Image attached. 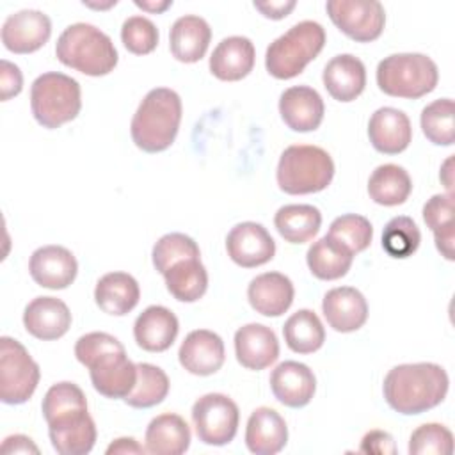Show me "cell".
I'll return each mask as SVG.
<instances>
[{
    "instance_id": "obj_1",
    "label": "cell",
    "mask_w": 455,
    "mask_h": 455,
    "mask_svg": "<svg viewBox=\"0 0 455 455\" xmlns=\"http://www.w3.org/2000/svg\"><path fill=\"white\" fill-rule=\"evenodd\" d=\"M450 379L435 363H409L391 368L382 391L387 405L405 416L421 414L439 405L448 393Z\"/></svg>"
},
{
    "instance_id": "obj_2",
    "label": "cell",
    "mask_w": 455,
    "mask_h": 455,
    "mask_svg": "<svg viewBox=\"0 0 455 455\" xmlns=\"http://www.w3.org/2000/svg\"><path fill=\"white\" fill-rule=\"evenodd\" d=\"M181 98L169 87L151 89L132 117L130 133L135 146L146 153L171 148L181 123Z\"/></svg>"
},
{
    "instance_id": "obj_3",
    "label": "cell",
    "mask_w": 455,
    "mask_h": 455,
    "mask_svg": "<svg viewBox=\"0 0 455 455\" xmlns=\"http://www.w3.org/2000/svg\"><path fill=\"white\" fill-rule=\"evenodd\" d=\"M57 59L84 75L103 76L117 64L112 39L91 23H73L64 28L55 44Z\"/></svg>"
},
{
    "instance_id": "obj_4",
    "label": "cell",
    "mask_w": 455,
    "mask_h": 455,
    "mask_svg": "<svg viewBox=\"0 0 455 455\" xmlns=\"http://www.w3.org/2000/svg\"><path fill=\"white\" fill-rule=\"evenodd\" d=\"M325 44V30L318 21L304 20L274 39L265 53V68L277 80H290L318 57Z\"/></svg>"
},
{
    "instance_id": "obj_5",
    "label": "cell",
    "mask_w": 455,
    "mask_h": 455,
    "mask_svg": "<svg viewBox=\"0 0 455 455\" xmlns=\"http://www.w3.org/2000/svg\"><path fill=\"white\" fill-rule=\"evenodd\" d=\"M334 176V162L331 155L309 144L288 146L277 164V185L291 196L315 194L327 188Z\"/></svg>"
},
{
    "instance_id": "obj_6",
    "label": "cell",
    "mask_w": 455,
    "mask_h": 455,
    "mask_svg": "<svg viewBox=\"0 0 455 455\" xmlns=\"http://www.w3.org/2000/svg\"><path fill=\"white\" fill-rule=\"evenodd\" d=\"M437 80L435 62L423 53H393L377 66V85L393 98H421L435 89Z\"/></svg>"
},
{
    "instance_id": "obj_7",
    "label": "cell",
    "mask_w": 455,
    "mask_h": 455,
    "mask_svg": "<svg viewBox=\"0 0 455 455\" xmlns=\"http://www.w3.org/2000/svg\"><path fill=\"white\" fill-rule=\"evenodd\" d=\"M30 108L43 128H59L73 121L82 108L80 84L64 73H43L32 82Z\"/></svg>"
},
{
    "instance_id": "obj_8",
    "label": "cell",
    "mask_w": 455,
    "mask_h": 455,
    "mask_svg": "<svg viewBox=\"0 0 455 455\" xmlns=\"http://www.w3.org/2000/svg\"><path fill=\"white\" fill-rule=\"evenodd\" d=\"M39 366L28 350L9 336L0 338V400L9 405L25 403L39 384Z\"/></svg>"
},
{
    "instance_id": "obj_9",
    "label": "cell",
    "mask_w": 455,
    "mask_h": 455,
    "mask_svg": "<svg viewBox=\"0 0 455 455\" xmlns=\"http://www.w3.org/2000/svg\"><path fill=\"white\" fill-rule=\"evenodd\" d=\"M238 405L222 393H208L192 405V421L199 441L210 446L231 443L238 430Z\"/></svg>"
},
{
    "instance_id": "obj_10",
    "label": "cell",
    "mask_w": 455,
    "mask_h": 455,
    "mask_svg": "<svg viewBox=\"0 0 455 455\" xmlns=\"http://www.w3.org/2000/svg\"><path fill=\"white\" fill-rule=\"evenodd\" d=\"M325 9L331 21L357 43L375 41L386 25L384 7L377 0H329Z\"/></svg>"
},
{
    "instance_id": "obj_11",
    "label": "cell",
    "mask_w": 455,
    "mask_h": 455,
    "mask_svg": "<svg viewBox=\"0 0 455 455\" xmlns=\"http://www.w3.org/2000/svg\"><path fill=\"white\" fill-rule=\"evenodd\" d=\"M46 423L52 446L60 455H85L96 443V425L87 407L71 409Z\"/></svg>"
},
{
    "instance_id": "obj_12",
    "label": "cell",
    "mask_w": 455,
    "mask_h": 455,
    "mask_svg": "<svg viewBox=\"0 0 455 455\" xmlns=\"http://www.w3.org/2000/svg\"><path fill=\"white\" fill-rule=\"evenodd\" d=\"M92 387L107 398H126L137 382V364H133L126 350H110L89 363Z\"/></svg>"
},
{
    "instance_id": "obj_13",
    "label": "cell",
    "mask_w": 455,
    "mask_h": 455,
    "mask_svg": "<svg viewBox=\"0 0 455 455\" xmlns=\"http://www.w3.org/2000/svg\"><path fill=\"white\" fill-rule=\"evenodd\" d=\"M228 256L243 268L268 263L275 254V242L265 226L258 222H240L226 236Z\"/></svg>"
},
{
    "instance_id": "obj_14",
    "label": "cell",
    "mask_w": 455,
    "mask_h": 455,
    "mask_svg": "<svg viewBox=\"0 0 455 455\" xmlns=\"http://www.w3.org/2000/svg\"><path fill=\"white\" fill-rule=\"evenodd\" d=\"M52 36L50 18L37 9H23L5 18L2 43L12 53H32Z\"/></svg>"
},
{
    "instance_id": "obj_15",
    "label": "cell",
    "mask_w": 455,
    "mask_h": 455,
    "mask_svg": "<svg viewBox=\"0 0 455 455\" xmlns=\"http://www.w3.org/2000/svg\"><path fill=\"white\" fill-rule=\"evenodd\" d=\"M28 272L39 286L64 290L75 281L78 263L69 249L62 245H43L32 252Z\"/></svg>"
},
{
    "instance_id": "obj_16",
    "label": "cell",
    "mask_w": 455,
    "mask_h": 455,
    "mask_svg": "<svg viewBox=\"0 0 455 455\" xmlns=\"http://www.w3.org/2000/svg\"><path fill=\"white\" fill-rule=\"evenodd\" d=\"M180 364L192 375H212L224 364L226 352L222 338L208 329H197L185 336L178 350Z\"/></svg>"
},
{
    "instance_id": "obj_17",
    "label": "cell",
    "mask_w": 455,
    "mask_h": 455,
    "mask_svg": "<svg viewBox=\"0 0 455 455\" xmlns=\"http://www.w3.org/2000/svg\"><path fill=\"white\" fill-rule=\"evenodd\" d=\"M270 389L277 402L299 409L311 402L316 389V379L307 364L283 361L270 373Z\"/></svg>"
},
{
    "instance_id": "obj_18",
    "label": "cell",
    "mask_w": 455,
    "mask_h": 455,
    "mask_svg": "<svg viewBox=\"0 0 455 455\" xmlns=\"http://www.w3.org/2000/svg\"><path fill=\"white\" fill-rule=\"evenodd\" d=\"M323 100L307 85H293L283 91L279 98V114L284 124L293 132H313L323 119Z\"/></svg>"
},
{
    "instance_id": "obj_19",
    "label": "cell",
    "mask_w": 455,
    "mask_h": 455,
    "mask_svg": "<svg viewBox=\"0 0 455 455\" xmlns=\"http://www.w3.org/2000/svg\"><path fill=\"white\" fill-rule=\"evenodd\" d=\"M322 311L338 332H354L368 320V302L364 295L352 286H338L329 290L322 300Z\"/></svg>"
},
{
    "instance_id": "obj_20",
    "label": "cell",
    "mask_w": 455,
    "mask_h": 455,
    "mask_svg": "<svg viewBox=\"0 0 455 455\" xmlns=\"http://www.w3.org/2000/svg\"><path fill=\"white\" fill-rule=\"evenodd\" d=\"M368 137L371 146L384 155H398L405 151L412 140V126L398 108L380 107L368 121Z\"/></svg>"
},
{
    "instance_id": "obj_21",
    "label": "cell",
    "mask_w": 455,
    "mask_h": 455,
    "mask_svg": "<svg viewBox=\"0 0 455 455\" xmlns=\"http://www.w3.org/2000/svg\"><path fill=\"white\" fill-rule=\"evenodd\" d=\"M23 325L37 339H59L71 327V313L57 297H36L23 311Z\"/></svg>"
},
{
    "instance_id": "obj_22",
    "label": "cell",
    "mask_w": 455,
    "mask_h": 455,
    "mask_svg": "<svg viewBox=\"0 0 455 455\" xmlns=\"http://www.w3.org/2000/svg\"><path fill=\"white\" fill-rule=\"evenodd\" d=\"M236 361L247 370H263L279 357L275 332L263 323H247L235 332Z\"/></svg>"
},
{
    "instance_id": "obj_23",
    "label": "cell",
    "mask_w": 455,
    "mask_h": 455,
    "mask_svg": "<svg viewBox=\"0 0 455 455\" xmlns=\"http://www.w3.org/2000/svg\"><path fill=\"white\" fill-rule=\"evenodd\" d=\"M256 60V50L249 37L229 36L224 37L210 57V71L224 82H236L245 78Z\"/></svg>"
},
{
    "instance_id": "obj_24",
    "label": "cell",
    "mask_w": 455,
    "mask_h": 455,
    "mask_svg": "<svg viewBox=\"0 0 455 455\" xmlns=\"http://www.w3.org/2000/svg\"><path fill=\"white\" fill-rule=\"evenodd\" d=\"M293 283L281 272H265L256 275L247 288V299L252 309L263 316H281L293 302Z\"/></svg>"
},
{
    "instance_id": "obj_25",
    "label": "cell",
    "mask_w": 455,
    "mask_h": 455,
    "mask_svg": "<svg viewBox=\"0 0 455 455\" xmlns=\"http://www.w3.org/2000/svg\"><path fill=\"white\" fill-rule=\"evenodd\" d=\"M322 80L323 87L334 100L348 103L364 91L366 68L355 55L339 53L325 64Z\"/></svg>"
},
{
    "instance_id": "obj_26",
    "label": "cell",
    "mask_w": 455,
    "mask_h": 455,
    "mask_svg": "<svg viewBox=\"0 0 455 455\" xmlns=\"http://www.w3.org/2000/svg\"><path fill=\"white\" fill-rule=\"evenodd\" d=\"M180 331L176 315L164 306L146 307L133 323L137 345L146 352H164L171 348Z\"/></svg>"
},
{
    "instance_id": "obj_27",
    "label": "cell",
    "mask_w": 455,
    "mask_h": 455,
    "mask_svg": "<svg viewBox=\"0 0 455 455\" xmlns=\"http://www.w3.org/2000/svg\"><path fill=\"white\" fill-rule=\"evenodd\" d=\"M288 441V427L283 416L270 407H258L251 412L245 428V444L251 453H279Z\"/></svg>"
},
{
    "instance_id": "obj_28",
    "label": "cell",
    "mask_w": 455,
    "mask_h": 455,
    "mask_svg": "<svg viewBox=\"0 0 455 455\" xmlns=\"http://www.w3.org/2000/svg\"><path fill=\"white\" fill-rule=\"evenodd\" d=\"M212 39L208 21L196 14L180 16L169 32V48L176 60L192 64L204 57Z\"/></svg>"
},
{
    "instance_id": "obj_29",
    "label": "cell",
    "mask_w": 455,
    "mask_h": 455,
    "mask_svg": "<svg viewBox=\"0 0 455 455\" xmlns=\"http://www.w3.org/2000/svg\"><path fill=\"white\" fill-rule=\"evenodd\" d=\"M140 299V288L133 275L126 272H108L96 283L94 300L98 307L114 316L128 315Z\"/></svg>"
},
{
    "instance_id": "obj_30",
    "label": "cell",
    "mask_w": 455,
    "mask_h": 455,
    "mask_svg": "<svg viewBox=\"0 0 455 455\" xmlns=\"http://www.w3.org/2000/svg\"><path fill=\"white\" fill-rule=\"evenodd\" d=\"M144 441L148 453L181 455L190 446V428L181 416L165 412L149 421Z\"/></svg>"
},
{
    "instance_id": "obj_31",
    "label": "cell",
    "mask_w": 455,
    "mask_h": 455,
    "mask_svg": "<svg viewBox=\"0 0 455 455\" xmlns=\"http://www.w3.org/2000/svg\"><path fill=\"white\" fill-rule=\"evenodd\" d=\"M306 261L315 277L322 281H334L347 275L352 267L354 254L341 242L325 235L307 249Z\"/></svg>"
},
{
    "instance_id": "obj_32",
    "label": "cell",
    "mask_w": 455,
    "mask_h": 455,
    "mask_svg": "<svg viewBox=\"0 0 455 455\" xmlns=\"http://www.w3.org/2000/svg\"><path fill=\"white\" fill-rule=\"evenodd\" d=\"M423 220L434 233V242L441 256L455 259V220L453 194H435L423 206Z\"/></svg>"
},
{
    "instance_id": "obj_33",
    "label": "cell",
    "mask_w": 455,
    "mask_h": 455,
    "mask_svg": "<svg viewBox=\"0 0 455 455\" xmlns=\"http://www.w3.org/2000/svg\"><path fill=\"white\" fill-rule=\"evenodd\" d=\"M274 226L290 243L313 240L322 226V213L313 204H284L275 212Z\"/></svg>"
},
{
    "instance_id": "obj_34",
    "label": "cell",
    "mask_w": 455,
    "mask_h": 455,
    "mask_svg": "<svg viewBox=\"0 0 455 455\" xmlns=\"http://www.w3.org/2000/svg\"><path fill=\"white\" fill-rule=\"evenodd\" d=\"M412 192L409 172L396 164L379 165L368 180L370 199L382 206H398L407 201Z\"/></svg>"
},
{
    "instance_id": "obj_35",
    "label": "cell",
    "mask_w": 455,
    "mask_h": 455,
    "mask_svg": "<svg viewBox=\"0 0 455 455\" xmlns=\"http://www.w3.org/2000/svg\"><path fill=\"white\" fill-rule=\"evenodd\" d=\"M164 277L167 291L180 302H196L208 288V272L201 263V258H188L174 263Z\"/></svg>"
},
{
    "instance_id": "obj_36",
    "label": "cell",
    "mask_w": 455,
    "mask_h": 455,
    "mask_svg": "<svg viewBox=\"0 0 455 455\" xmlns=\"http://www.w3.org/2000/svg\"><path fill=\"white\" fill-rule=\"evenodd\" d=\"M283 336L290 350L297 354H313L325 341V329L311 309H299L283 325Z\"/></svg>"
},
{
    "instance_id": "obj_37",
    "label": "cell",
    "mask_w": 455,
    "mask_h": 455,
    "mask_svg": "<svg viewBox=\"0 0 455 455\" xmlns=\"http://www.w3.org/2000/svg\"><path fill=\"white\" fill-rule=\"evenodd\" d=\"M167 393H169V379L165 371L155 364L139 363L135 387L124 398V402L135 409H149L164 402Z\"/></svg>"
},
{
    "instance_id": "obj_38",
    "label": "cell",
    "mask_w": 455,
    "mask_h": 455,
    "mask_svg": "<svg viewBox=\"0 0 455 455\" xmlns=\"http://www.w3.org/2000/svg\"><path fill=\"white\" fill-rule=\"evenodd\" d=\"M421 130L435 146H451L455 140V105L450 98L432 101L421 110Z\"/></svg>"
},
{
    "instance_id": "obj_39",
    "label": "cell",
    "mask_w": 455,
    "mask_h": 455,
    "mask_svg": "<svg viewBox=\"0 0 455 455\" xmlns=\"http://www.w3.org/2000/svg\"><path fill=\"white\" fill-rule=\"evenodd\" d=\"M421 242V233L416 222L407 215L393 217L382 231V249L391 258H409L412 256Z\"/></svg>"
},
{
    "instance_id": "obj_40",
    "label": "cell",
    "mask_w": 455,
    "mask_h": 455,
    "mask_svg": "<svg viewBox=\"0 0 455 455\" xmlns=\"http://www.w3.org/2000/svg\"><path fill=\"white\" fill-rule=\"evenodd\" d=\"M327 235L341 242L355 256L371 243L373 228L366 217L357 213H345L331 222Z\"/></svg>"
},
{
    "instance_id": "obj_41",
    "label": "cell",
    "mask_w": 455,
    "mask_h": 455,
    "mask_svg": "<svg viewBox=\"0 0 455 455\" xmlns=\"http://www.w3.org/2000/svg\"><path fill=\"white\" fill-rule=\"evenodd\" d=\"M153 265L164 275L174 263L201 258L199 245L185 233H167L153 245Z\"/></svg>"
},
{
    "instance_id": "obj_42",
    "label": "cell",
    "mask_w": 455,
    "mask_h": 455,
    "mask_svg": "<svg viewBox=\"0 0 455 455\" xmlns=\"http://www.w3.org/2000/svg\"><path fill=\"white\" fill-rule=\"evenodd\" d=\"M451 451L453 434L441 423H425L411 434V455H450Z\"/></svg>"
},
{
    "instance_id": "obj_43",
    "label": "cell",
    "mask_w": 455,
    "mask_h": 455,
    "mask_svg": "<svg viewBox=\"0 0 455 455\" xmlns=\"http://www.w3.org/2000/svg\"><path fill=\"white\" fill-rule=\"evenodd\" d=\"M158 28L146 16H130L121 27V41L135 55L151 53L158 44Z\"/></svg>"
},
{
    "instance_id": "obj_44",
    "label": "cell",
    "mask_w": 455,
    "mask_h": 455,
    "mask_svg": "<svg viewBox=\"0 0 455 455\" xmlns=\"http://www.w3.org/2000/svg\"><path fill=\"white\" fill-rule=\"evenodd\" d=\"M80 407H87V400L84 391L75 384V382H57L53 384L44 398H43V416L46 421H50L52 418L68 412L71 409H80Z\"/></svg>"
},
{
    "instance_id": "obj_45",
    "label": "cell",
    "mask_w": 455,
    "mask_h": 455,
    "mask_svg": "<svg viewBox=\"0 0 455 455\" xmlns=\"http://www.w3.org/2000/svg\"><path fill=\"white\" fill-rule=\"evenodd\" d=\"M123 343L107 332H87L78 338L75 343V355L78 363H82L85 368L91 361L96 357L110 352V350H123Z\"/></svg>"
},
{
    "instance_id": "obj_46",
    "label": "cell",
    "mask_w": 455,
    "mask_h": 455,
    "mask_svg": "<svg viewBox=\"0 0 455 455\" xmlns=\"http://www.w3.org/2000/svg\"><path fill=\"white\" fill-rule=\"evenodd\" d=\"M23 89V75L20 68L5 59L0 60V100L7 101Z\"/></svg>"
},
{
    "instance_id": "obj_47",
    "label": "cell",
    "mask_w": 455,
    "mask_h": 455,
    "mask_svg": "<svg viewBox=\"0 0 455 455\" xmlns=\"http://www.w3.org/2000/svg\"><path fill=\"white\" fill-rule=\"evenodd\" d=\"M359 451L370 453V455H395L396 444H395V439L391 434H387L384 430H370L361 439Z\"/></svg>"
},
{
    "instance_id": "obj_48",
    "label": "cell",
    "mask_w": 455,
    "mask_h": 455,
    "mask_svg": "<svg viewBox=\"0 0 455 455\" xmlns=\"http://www.w3.org/2000/svg\"><path fill=\"white\" fill-rule=\"evenodd\" d=\"M254 9H258L265 18H270V20H283L286 18L291 9H295L297 2L295 0H288V2H254L252 4Z\"/></svg>"
},
{
    "instance_id": "obj_49",
    "label": "cell",
    "mask_w": 455,
    "mask_h": 455,
    "mask_svg": "<svg viewBox=\"0 0 455 455\" xmlns=\"http://www.w3.org/2000/svg\"><path fill=\"white\" fill-rule=\"evenodd\" d=\"M2 453H39V448L27 435H9L2 443Z\"/></svg>"
},
{
    "instance_id": "obj_50",
    "label": "cell",
    "mask_w": 455,
    "mask_h": 455,
    "mask_svg": "<svg viewBox=\"0 0 455 455\" xmlns=\"http://www.w3.org/2000/svg\"><path fill=\"white\" fill-rule=\"evenodd\" d=\"M146 448H142L133 437H119L107 448V453H144Z\"/></svg>"
},
{
    "instance_id": "obj_51",
    "label": "cell",
    "mask_w": 455,
    "mask_h": 455,
    "mask_svg": "<svg viewBox=\"0 0 455 455\" xmlns=\"http://www.w3.org/2000/svg\"><path fill=\"white\" fill-rule=\"evenodd\" d=\"M137 7H140L142 11H148V12H164L165 9H169L172 5V0H164V2H140V0H135L133 2Z\"/></svg>"
},
{
    "instance_id": "obj_52",
    "label": "cell",
    "mask_w": 455,
    "mask_h": 455,
    "mask_svg": "<svg viewBox=\"0 0 455 455\" xmlns=\"http://www.w3.org/2000/svg\"><path fill=\"white\" fill-rule=\"evenodd\" d=\"M451 164H453V156H450L444 164H443V171H441V180L448 190V194H451V185H453V180H451Z\"/></svg>"
},
{
    "instance_id": "obj_53",
    "label": "cell",
    "mask_w": 455,
    "mask_h": 455,
    "mask_svg": "<svg viewBox=\"0 0 455 455\" xmlns=\"http://www.w3.org/2000/svg\"><path fill=\"white\" fill-rule=\"evenodd\" d=\"M116 4H117L116 0H110L108 4H91V2H84V5H87V7H92V9H108V7L116 5Z\"/></svg>"
}]
</instances>
